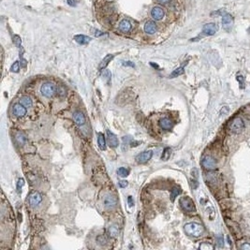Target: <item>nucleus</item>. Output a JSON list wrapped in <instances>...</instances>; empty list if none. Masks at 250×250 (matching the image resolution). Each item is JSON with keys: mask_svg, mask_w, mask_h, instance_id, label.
<instances>
[{"mask_svg": "<svg viewBox=\"0 0 250 250\" xmlns=\"http://www.w3.org/2000/svg\"><path fill=\"white\" fill-rule=\"evenodd\" d=\"M184 231H185V232L188 235L191 236V237H199L203 233L204 229L199 223L190 222V223H188V224L185 225Z\"/></svg>", "mask_w": 250, "mask_h": 250, "instance_id": "f257e3e1", "label": "nucleus"}, {"mask_svg": "<svg viewBox=\"0 0 250 250\" xmlns=\"http://www.w3.org/2000/svg\"><path fill=\"white\" fill-rule=\"evenodd\" d=\"M40 92L41 94L46 97V98H52L56 92L57 88L53 82H45L41 85L40 87Z\"/></svg>", "mask_w": 250, "mask_h": 250, "instance_id": "f03ea898", "label": "nucleus"}, {"mask_svg": "<svg viewBox=\"0 0 250 250\" xmlns=\"http://www.w3.org/2000/svg\"><path fill=\"white\" fill-rule=\"evenodd\" d=\"M180 205L181 207L187 211V212H195L196 211V207H195V204L193 202V200L189 198V197H183L180 199Z\"/></svg>", "mask_w": 250, "mask_h": 250, "instance_id": "7ed1b4c3", "label": "nucleus"}, {"mask_svg": "<svg viewBox=\"0 0 250 250\" xmlns=\"http://www.w3.org/2000/svg\"><path fill=\"white\" fill-rule=\"evenodd\" d=\"M244 128H245V123L243 119L240 117L234 118L230 124V129L234 133H240Z\"/></svg>", "mask_w": 250, "mask_h": 250, "instance_id": "20e7f679", "label": "nucleus"}, {"mask_svg": "<svg viewBox=\"0 0 250 250\" xmlns=\"http://www.w3.org/2000/svg\"><path fill=\"white\" fill-rule=\"evenodd\" d=\"M41 201H42V196L40 195V193L37 191L32 192L28 197V202L31 207H37L38 205L40 204Z\"/></svg>", "mask_w": 250, "mask_h": 250, "instance_id": "39448f33", "label": "nucleus"}, {"mask_svg": "<svg viewBox=\"0 0 250 250\" xmlns=\"http://www.w3.org/2000/svg\"><path fill=\"white\" fill-rule=\"evenodd\" d=\"M117 198L114 195H107L105 198H104V200H103V204H104V207L108 210H111V209H114L116 205H117Z\"/></svg>", "mask_w": 250, "mask_h": 250, "instance_id": "423d86ee", "label": "nucleus"}, {"mask_svg": "<svg viewBox=\"0 0 250 250\" xmlns=\"http://www.w3.org/2000/svg\"><path fill=\"white\" fill-rule=\"evenodd\" d=\"M153 157V151L151 150H148V151H144L142 153H140L137 157H136V161L138 163H146L148 162Z\"/></svg>", "mask_w": 250, "mask_h": 250, "instance_id": "0eeeda50", "label": "nucleus"}, {"mask_svg": "<svg viewBox=\"0 0 250 250\" xmlns=\"http://www.w3.org/2000/svg\"><path fill=\"white\" fill-rule=\"evenodd\" d=\"M202 166L207 170H215L216 168V161L210 156H205L201 162Z\"/></svg>", "mask_w": 250, "mask_h": 250, "instance_id": "6e6552de", "label": "nucleus"}, {"mask_svg": "<svg viewBox=\"0 0 250 250\" xmlns=\"http://www.w3.org/2000/svg\"><path fill=\"white\" fill-rule=\"evenodd\" d=\"M26 107L22 105L21 103L15 104L12 107V114L17 117H23L26 114Z\"/></svg>", "mask_w": 250, "mask_h": 250, "instance_id": "1a4fd4ad", "label": "nucleus"}, {"mask_svg": "<svg viewBox=\"0 0 250 250\" xmlns=\"http://www.w3.org/2000/svg\"><path fill=\"white\" fill-rule=\"evenodd\" d=\"M216 25L215 24H204L203 28H202V33L205 36H213L215 34L216 32Z\"/></svg>", "mask_w": 250, "mask_h": 250, "instance_id": "9d476101", "label": "nucleus"}, {"mask_svg": "<svg viewBox=\"0 0 250 250\" xmlns=\"http://www.w3.org/2000/svg\"><path fill=\"white\" fill-rule=\"evenodd\" d=\"M107 140H108V142H109V145L111 147H117L119 145V141H118V139L116 137L115 134L112 133L110 130H107Z\"/></svg>", "mask_w": 250, "mask_h": 250, "instance_id": "9b49d317", "label": "nucleus"}, {"mask_svg": "<svg viewBox=\"0 0 250 250\" xmlns=\"http://www.w3.org/2000/svg\"><path fill=\"white\" fill-rule=\"evenodd\" d=\"M151 15L153 19H155L156 21H159L164 17V10L160 7H155L151 11Z\"/></svg>", "mask_w": 250, "mask_h": 250, "instance_id": "f8f14e48", "label": "nucleus"}, {"mask_svg": "<svg viewBox=\"0 0 250 250\" xmlns=\"http://www.w3.org/2000/svg\"><path fill=\"white\" fill-rule=\"evenodd\" d=\"M73 119L78 125H82L85 124V116L80 111H77L73 114Z\"/></svg>", "mask_w": 250, "mask_h": 250, "instance_id": "ddd939ff", "label": "nucleus"}, {"mask_svg": "<svg viewBox=\"0 0 250 250\" xmlns=\"http://www.w3.org/2000/svg\"><path fill=\"white\" fill-rule=\"evenodd\" d=\"M157 24H156V23L153 22V21H148V22L144 24V31H145L147 34H150V35L155 34V33L157 32Z\"/></svg>", "mask_w": 250, "mask_h": 250, "instance_id": "4468645a", "label": "nucleus"}, {"mask_svg": "<svg viewBox=\"0 0 250 250\" xmlns=\"http://www.w3.org/2000/svg\"><path fill=\"white\" fill-rule=\"evenodd\" d=\"M233 22H234V19H233V17L231 14L226 13V14L223 15V17H222V24H223V26L225 28L231 26Z\"/></svg>", "mask_w": 250, "mask_h": 250, "instance_id": "2eb2a0df", "label": "nucleus"}, {"mask_svg": "<svg viewBox=\"0 0 250 250\" xmlns=\"http://www.w3.org/2000/svg\"><path fill=\"white\" fill-rule=\"evenodd\" d=\"M159 125L164 130H171L173 128V122L169 118H161L159 120Z\"/></svg>", "mask_w": 250, "mask_h": 250, "instance_id": "dca6fc26", "label": "nucleus"}, {"mask_svg": "<svg viewBox=\"0 0 250 250\" xmlns=\"http://www.w3.org/2000/svg\"><path fill=\"white\" fill-rule=\"evenodd\" d=\"M114 56L113 55H108V56H106L102 59V61L100 62V64H99V66H98V69H99V70L105 69V67L109 65V63L114 59Z\"/></svg>", "mask_w": 250, "mask_h": 250, "instance_id": "f3484780", "label": "nucleus"}, {"mask_svg": "<svg viewBox=\"0 0 250 250\" xmlns=\"http://www.w3.org/2000/svg\"><path fill=\"white\" fill-rule=\"evenodd\" d=\"M74 40H75L79 44H82V45L89 43L90 40H91V39H90L89 37L85 36V35H76V36L74 37Z\"/></svg>", "mask_w": 250, "mask_h": 250, "instance_id": "a211bd4d", "label": "nucleus"}, {"mask_svg": "<svg viewBox=\"0 0 250 250\" xmlns=\"http://www.w3.org/2000/svg\"><path fill=\"white\" fill-rule=\"evenodd\" d=\"M98 144L101 150H106V139L105 136L100 132L98 133Z\"/></svg>", "mask_w": 250, "mask_h": 250, "instance_id": "6ab92c4d", "label": "nucleus"}, {"mask_svg": "<svg viewBox=\"0 0 250 250\" xmlns=\"http://www.w3.org/2000/svg\"><path fill=\"white\" fill-rule=\"evenodd\" d=\"M119 29L122 32H128V31H130V29H131V24H130V22L127 21V20H123L120 23V24H119Z\"/></svg>", "mask_w": 250, "mask_h": 250, "instance_id": "aec40b11", "label": "nucleus"}, {"mask_svg": "<svg viewBox=\"0 0 250 250\" xmlns=\"http://www.w3.org/2000/svg\"><path fill=\"white\" fill-rule=\"evenodd\" d=\"M20 103H21L22 105H24V107H26V108H30V107H32V105H33L32 99H31L29 97H27V96H24V97H22V98H20Z\"/></svg>", "mask_w": 250, "mask_h": 250, "instance_id": "412c9836", "label": "nucleus"}, {"mask_svg": "<svg viewBox=\"0 0 250 250\" xmlns=\"http://www.w3.org/2000/svg\"><path fill=\"white\" fill-rule=\"evenodd\" d=\"M16 141H17V143H18L20 146H23V145L25 143V141H26V137H25V135H24V133H22V132L17 133V135H16Z\"/></svg>", "mask_w": 250, "mask_h": 250, "instance_id": "4be33fe9", "label": "nucleus"}, {"mask_svg": "<svg viewBox=\"0 0 250 250\" xmlns=\"http://www.w3.org/2000/svg\"><path fill=\"white\" fill-rule=\"evenodd\" d=\"M108 234H109L111 237H113V238H116V237L118 236V234H119V230H118V228H117L116 226H112V227H110L109 230H108Z\"/></svg>", "mask_w": 250, "mask_h": 250, "instance_id": "5701e85b", "label": "nucleus"}, {"mask_svg": "<svg viewBox=\"0 0 250 250\" xmlns=\"http://www.w3.org/2000/svg\"><path fill=\"white\" fill-rule=\"evenodd\" d=\"M184 73V66H180L178 68H176L175 70H173L171 74H170V78H175V77H178L180 75H182Z\"/></svg>", "mask_w": 250, "mask_h": 250, "instance_id": "b1692460", "label": "nucleus"}, {"mask_svg": "<svg viewBox=\"0 0 250 250\" xmlns=\"http://www.w3.org/2000/svg\"><path fill=\"white\" fill-rule=\"evenodd\" d=\"M57 93H58V96H59V97L64 98V97L66 96L67 90H66V88L64 85H59V86L57 87Z\"/></svg>", "mask_w": 250, "mask_h": 250, "instance_id": "393cba45", "label": "nucleus"}, {"mask_svg": "<svg viewBox=\"0 0 250 250\" xmlns=\"http://www.w3.org/2000/svg\"><path fill=\"white\" fill-rule=\"evenodd\" d=\"M97 242H98L100 246H104V245L107 244L108 239H107V237H106L105 235H99V236L97 237Z\"/></svg>", "mask_w": 250, "mask_h": 250, "instance_id": "a878e982", "label": "nucleus"}, {"mask_svg": "<svg viewBox=\"0 0 250 250\" xmlns=\"http://www.w3.org/2000/svg\"><path fill=\"white\" fill-rule=\"evenodd\" d=\"M180 193H181V189H180V188H173V190H172V195H171V199H172L173 201H174L175 198H176Z\"/></svg>", "mask_w": 250, "mask_h": 250, "instance_id": "bb28decb", "label": "nucleus"}, {"mask_svg": "<svg viewBox=\"0 0 250 250\" xmlns=\"http://www.w3.org/2000/svg\"><path fill=\"white\" fill-rule=\"evenodd\" d=\"M118 175H120L121 177H126L129 174V170L125 169V168H119L117 171Z\"/></svg>", "mask_w": 250, "mask_h": 250, "instance_id": "cd10ccee", "label": "nucleus"}, {"mask_svg": "<svg viewBox=\"0 0 250 250\" xmlns=\"http://www.w3.org/2000/svg\"><path fill=\"white\" fill-rule=\"evenodd\" d=\"M170 152H171V148H169V147H168V148H166V149L163 151V154H162V157H161V158H162L163 160H164V159H165V160H167V159L170 157V155H171V153H170Z\"/></svg>", "mask_w": 250, "mask_h": 250, "instance_id": "c85d7f7f", "label": "nucleus"}, {"mask_svg": "<svg viewBox=\"0 0 250 250\" xmlns=\"http://www.w3.org/2000/svg\"><path fill=\"white\" fill-rule=\"evenodd\" d=\"M24 185V180L23 178H20L18 180V182H17V191H18V193H21Z\"/></svg>", "mask_w": 250, "mask_h": 250, "instance_id": "c756f323", "label": "nucleus"}, {"mask_svg": "<svg viewBox=\"0 0 250 250\" xmlns=\"http://www.w3.org/2000/svg\"><path fill=\"white\" fill-rule=\"evenodd\" d=\"M102 77H103L105 80H107L108 82H110V80H111V78H112V74H111V72H110L108 69H105V70L102 72Z\"/></svg>", "mask_w": 250, "mask_h": 250, "instance_id": "7c9ffc66", "label": "nucleus"}, {"mask_svg": "<svg viewBox=\"0 0 250 250\" xmlns=\"http://www.w3.org/2000/svg\"><path fill=\"white\" fill-rule=\"evenodd\" d=\"M19 69H20V65H19V62L18 61H16V62H14L13 64H12V66H11V67H10V70L12 71V72H19Z\"/></svg>", "mask_w": 250, "mask_h": 250, "instance_id": "2f4dec72", "label": "nucleus"}, {"mask_svg": "<svg viewBox=\"0 0 250 250\" xmlns=\"http://www.w3.org/2000/svg\"><path fill=\"white\" fill-rule=\"evenodd\" d=\"M13 40H14V43L17 47H21V43H22V40H21V38L17 35H15L13 37Z\"/></svg>", "mask_w": 250, "mask_h": 250, "instance_id": "473e14b6", "label": "nucleus"}, {"mask_svg": "<svg viewBox=\"0 0 250 250\" xmlns=\"http://www.w3.org/2000/svg\"><path fill=\"white\" fill-rule=\"evenodd\" d=\"M199 248H200V249H213L214 247H212L211 245H209V244H206V243H204V244H201V245H200Z\"/></svg>", "mask_w": 250, "mask_h": 250, "instance_id": "72a5a7b5", "label": "nucleus"}, {"mask_svg": "<svg viewBox=\"0 0 250 250\" xmlns=\"http://www.w3.org/2000/svg\"><path fill=\"white\" fill-rule=\"evenodd\" d=\"M216 243H217V245L219 247H223V238H222V236H219V237L216 238Z\"/></svg>", "mask_w": 250, "mask_h": 250, "instance_id": "f704fd0d", "label": "nucleus"}, {"mask_svg": "<svg viewBox=\"0 0 250 250\" xmlns=\"http://www.w3.org/2000/svg\"><path fill=\"white\" fill-rule=\"evenodd\" d=\"M127 184H128V183H127V181H125V180H123V181H120L118 185H119V187H120V188H126V187H127Z\"/></svg>", "mask_w": 250, "mask_h": 250, "instance_id": "c9c22d12", "label": "nucleus"}, {"mask_svg": "<svg viewBox=\"0 0 250 250\" xmlns=\"http://www.w3.org/2000/svg\"><path fill=\"white\" fill-rule=\"evenodd\" d=\"M237 80L240 82L241 87H244V84H245V82H244V77H243V76H238V77H237Z\"/></svg>", "mask_w": 250, "mask_h": 250, "instance_id": "e433bc0d", "label": "nucleus"}, {"mask_svg": "<svg viewBox=\"0 0 250 250\" xmlns=\"http://www.w3.org/2000/svg\"><path fill=\"white\" fill-rule=\"evenodd\" d=\"M127 202H128V205L130 206V207H132L133 206V199H132V197L131 196H128V198H127Z\"/></svg>", "mask_w": 250, "mask_h": 250, "instance_id": "4c0bfd02", "label": "nucleus"}, {"mask_svg": "<svg viewBox=\"0 0 250 250\" xmlns=\"http://www.w3.org/2000/svg\"><path fill=\"white\" fill-rule=\"evenodd\" d=\"M241 248L244 250H249L250 249V245L249 244H244V245L241 247Z\"/></svg>", "mask_w": 250, "mask_h": 250, "instance_id": "58836bf2", "label": "nucleus"}, {"mask_svg": "<svg viewBox=\"0 0 250 250\" xmlns=\"http://www.w3.org/2000/svg\"><path fill=\"white\" fill-rule=\"evenodd\" d=\"M66 2H67V4H68L69 6H75V5H76L75 0H66Z\"/></svg>", "mask_w": 250, "mask_h": 250, "instance_id": "ea45409f", "label": "nucleus"}, {"mask_svg": "<svg viewBox=\"0 0 250 250\" xmlns=\"http://www.w3.org/2000/svg\"><path fill=\"white\" fill-rule=\"evenodd\" d=\"M123 65L124 66H134L135 65L133 64L132 62H130V61H127V62H124L123 63Z\"/></svg>", "mask_w": 250, "mask_h": 250, "instance_id": "a19ab883", "label": "nucleus"}, {"mask_svg": "<svg viewBox=\"0 0 250 250\" xmlns=\"http://www.w3.org/2000/svg\"><path fill=\"white\" fill-rule=\"evenodd\" d=\"M157 2L161 3V4H166V3L170 2V0H157Z\"/></svg>", "mask_w": 250, "mask_h": 250, "instance_id": "79ce46f5", "label": "nucleus"}, {"mask_svg": "<svg viewBox=\"0 0 250 250\" xmlns=\"http://www.w3.org/2000/svg\"><path fill=\"white\" fill-rule=\"evenodd\" d=\"M104 33H101V32H99V31H97L96 33H95V36L96 37H99V36H101V35H103Z\"/></svg>", "mask_w": 250, "mask_h": 250, "instance_id": "37998d69", "label": "nucleus"}, {"mask_svg": "<svg viewBox=\"0 0 250 250\" xmlns=\"http://www.w3.org/2000/svg\"><path fill=\"white\" fill-rule=\"evenodd\" d=\"M150 65H151V66H153L155 68H158V67H159V66H158V65H156V64H154V63H152V62L150 63Z\"/></svg>", "mask_w": 250, "mask_h": 250, "instance_id": "c03bdc74", "label": "nucleus"}]
</instances>
